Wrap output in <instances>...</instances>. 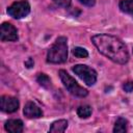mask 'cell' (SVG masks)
Returning <instances> with one entry per match:
<instances>
[{
  "instance_id": "cell-1",
  "label": "cell",
  "mask_w": 133,
  "mask_h": 133,
  "mask_svg": "<svg viewBox=\"0 0 133 133\" xmlns=\"http://www.w3.org/2000/svg\"><path fill=\"white\" fill-rule=\"evenodd\" d=\"M98 51L112 60L113 62L124 64L129 59V53L126 45L116 36L110 34H97L91 37Z\"/></svg>"
},
{
  "instance_id": "cell-2",
  "label": "cell",
  "mask_w": 133,
  "mask_h": 133,
  "mask_svg": "<svg viewBox=\"0 0 133 133\" xmlns=\"http://www.w3.org/2000/svg\"><path fill=\"white\" fill-rule=\"evenodd\" d=\"M68 59V44L64 36L58 37L51 46L47 54V61L51 63H63Z\"/></svg>"
},
{
  "instance_id": "cell-3",
  "label": "cell",
  "mask_w": 133,
  "mask_h": 133,
  "mask_svg": "<svg viewBox=\"0 0 133 133\" xmlns=\"http://www.w3.org/2000/svg\"><path fill=\"white\" fill-rule=\"evenodd\" d=\"M59 76H60V79L63 83V85L65 86V88L69 90L70 94H72L73 96H76V97H86L87 96V90L83 87H81L77 81L71 77L65 71L63 70H60L59 71Z\"/></svg>"
},
{
  "instance_id": "cell-4",
  "label": "cell",
  "mask_w": 133,
  "mask_h": 133,
  "mask_svg": "<svg viewBox=\"0 0 133 133\" xmlns=\"http://www.w3.org/2000/svg\"><path fill=\"white\" fill-rule=\"evenodd\" d=\"M73 72L82 79L87 85H94L97 81V73L94 69L85 64H76L73 66Z\"/></svg>"
},
{
  "instance_id": "cell-5",
  "label": "cell",
  "mask_w": 133,
  "mask_h": 133,
  "mask_svg": "<svg viewBox=\"0 0 133 133\" xmlns=\"http://www.w3.org/2000/svg\"><path fill=\"white\" fill-rule=\"evenodd\" d=\"M30 12V5L27 1H17L7 8V14L15 19H22Z\"/></svg>"
},
{
  "instance_id": "cell-6",
  "label": "cell",
  "mask_w": 133,
  "mask_h": 133,
  "mask_svg": "<svg viewBox=\"0 0 133 133\" xmlns=\"http://www.w3.org/2000/svg\"><path fill=\"white\" fill-rule=\"evenodd\" d=\"M0 38L2 42H11L18 39V31L14 25L4 22L0 28Z\"/></svg>"
},
{
  "instance_id": "cell-7",
  "label": "cell",
  "mask_w": 133,
  "mask_h": 133,
  "mask_svg": "<svg viewBox=\"0 0 133 133\" xmlns=\"http://www.w3.org/2000/svg\"><path fill=\"white\" fill-rule=\"evenodd\" d=\"M0 107L1 110L7 113L16 112L19 108V101L17 98L10 96H2L0 100Z\"/></svg>"
},
{
  "instance_id": "cell-8",
  "label": "cell",
  "mask_w": 133,
  "mask_h": 133,
  "mask_svg": "<svg viewBox=\"0 0 133 133\" xmlns=\"http://www.w3.org/2000/svg\"><path fill=\"white\" fill-rule=\"evenodd\" d=\"M23 113L28 118H37V117H41L43 115V112L39 109V107L33 102H27L26 103V105L24 106Z\"/></svg>"
},
{
  "instance_id": "cell-9",
  "label": "cell",
  "mask_w": 133,
  "mask_h": 133,
  "mask_svg": "<svg viewBox=\"0 0 133 133\" xmlns=\"http://www.w3.org/2000/svg\"><path fill=\"white\" fill-rule=\"evenodd\" d=\"M4 128L10 133H21L23 131V122L21 119H9L5 123Z\"/></svg>"
},
{
  "instance_id": "cell-10",
  "label": "cell",
  "mask_w": 133,
  "mask_h": 133,
  "mask_svg": "<svg viewBox=\"0 0 133 133\" xmlns=\"http://www.w3.org/2000/svg\"><path fill=\"white\" fill-rule=\"evenodd\" d=\"M66 127H68V122L65 119H58L52 123L49 131L51 133H62L65 131Z\"/></svg>"
},
{
  "instance_id": "cell-11",
  "label": "cell",
  "mask_w": 133,
  "mask_h": 133,
  "mask_svg": "<svg viewBox=\"0 0 133 133\" xmlns=\"http://www.w3.org/2000/svg\"><path fill=\"white\" fill-rule=\"evenodd\" d=\"M127 131V121L123 117H119L116 119L114 128H113V132L114 133H124Z\"/></svg>"
},
{
  "instance_id": "cell-12",
  "label": "cell",
  "mask_w": 133,
  "mask_h": 133,
  "mask_svg": "<svg viewBox=\"0 0 133 133\" xmlns=\"http://www.w3.org/2000/svg\"><path fill=\"white\" fill-rule=\"evenodd\" d=\"M119 8L127 14H133V0H122L119 2Z\"/></svg>"
},
{
  "instance_id": "cell-13",
  "label": "cell",
  "mask_w": 133,
  "mask_h": 133,
  "mask_svg": "<svg viewBox=\"0 0 133 133\" xmlns=\"http://www.w3.org/2000/svg\"><path fill=\"white\" fill-rule=\"evenodd\" d=\"M77 114L79 115V117L81 118H87L90 114H91V107L88 105H83L80 106L77 109Z\"/></svg>"
},
{
  "instance_id": "cell-14",
  "label": "cell",
  "mask_w": 133,
  "mask_h": 133,
  "mask_svg": "<svg viewBox=\"0 0 133 133\" xmlns=\"http://www.w3.org/2000/svg\"><path fill=\"white\" fill-rule=\"evenodd\" d=\"M37 82L43 86V87H46V88H48V87H50V85H51V80H50V78L47 76V75H45V74H39L38 76H37Z\"/></svg>"
},
{
  "instance_id": "cell-15",
  "label": "cell",
  "mask_w": 133,
  "mask_h": 133,
  "mask_svg": "<svg viewBox=\"0 0 133 133\" xmlns=\"http://www.w3.org/2000/svg\"><path fill=\"white\" fill-rule=\"evenodd\" d=\"M73 54L76 56V57H79V58H85L88 56V53L87 51L84 49V48H81V47H76L73 49Z\"/></svg>"
},
{
  "instance_id": "cell-16",
  "label": "cell",
  "mask_w": 133,
  "mask_h": 133,
  "mask_svg": "<svg viewBox=\"0 0 133 133\" xmlns=\"http://www.w3.org/2000/svg\"><path fill=\"white\" fill-rule=\"evenodd\" d=\"M54 3L58 6H62V7H69L71 4V0H53Z\"/></svg>"
},
{
  "instance_id": "cell-17",
  "label": "cell",
  "mask_w": 133,
  "mask_h": 133,
  "mask_svg": "<svg viewBox=\"0 0 133 133\" xmlns=\"http://www.w3.org/2000/svg\"><path fill=\"white\" fill-rule=\"evenodd\" d=\"M123 88H124L125 91L131 92L133 90V81H127V82H125L124 85H123Z\"/></svg>"
},
{
  "instance_id": "cell-18",
  "label": "cell",
  "mask_w": 133,
  "mask_h": 133,
  "mask_svg": "<svg viewBox=\"0 0 133 133\" xmlns=\"http://www.w3.org/2000/svg\"><path fill=\"white\" fill-rule=\"evenodd\" d=\"M79 1L82 4L86 5V6H92L95 4V2H96V0H79Z\"/></svg>"
},
{
  "instance_id": "cell-19",
  "label": "cell",
  "mask_w": 133,
  "mask_h": 133,
  "mask_svg": "<svg viewBox=\"0 0 133 133\" xmlns=\"http://www.w3.org/2000/svg\"><path fill=\"white\" fill-rule=\"evenodd\" d=\"M25 65H26L28 69L31 68V66H33V60H32V58H28V60L25 61Z\"/></svg>"
}]
</instances>
